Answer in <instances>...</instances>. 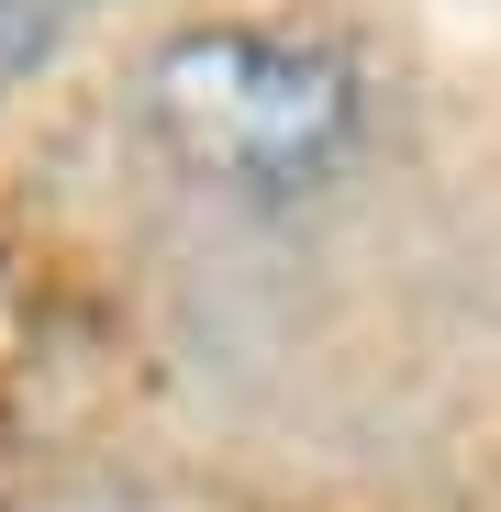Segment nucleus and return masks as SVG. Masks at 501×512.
Wrapping results in <instances>:
<instances>
[{"label": "nucleus", "mask_w": 501, "mask_h": 512, "mask_svg": "<svg viewBox=\"0 0 501 512\" xmlns=\"http://www.w3.org/2000/svg\"><path fill=\"white\" fill-rule=\"evenodd\" d=\"M145 123L190 179L301 190L357 145V78L301 34L212 23V34H179L145 67Z\"/></svg>", "instance_id": "1"}, {"label": "nucleus", "mask_w": 501, "mask_h": 512, "mask_svg": "<svg viewBox=\"0 0 501 512\" xmlns=\"http://www.w3.org/2000/svg\"><path fill=\"white\" fill-rule=\"evenodd\" d=\"M67 12H78V0H0V90H12V78H34V67L56 56Z\"/></svg>", "instance_id": "2"}]
</instances>
